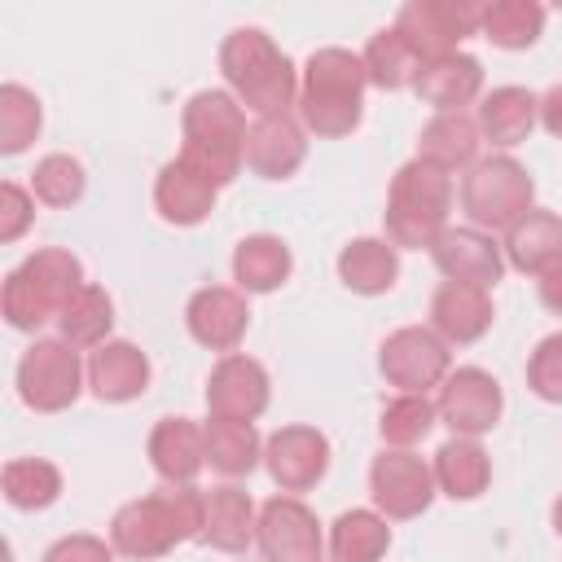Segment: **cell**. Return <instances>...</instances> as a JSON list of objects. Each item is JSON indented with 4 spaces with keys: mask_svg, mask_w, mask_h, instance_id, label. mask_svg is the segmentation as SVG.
Listing matches in <instances>:
<instances>
[{
    "mask_svg": "<svg viewBox=\"0 0 562 562\" xmlns=\"http://www.w3.org/2000/svg\"><path fill=\"white\" fill-rule=\"evenodd\" d=\"M202 509H206V492H198L193 483H167L140 501H127L114 522H110V544L123 558L149 562L171 553L184 540L202 536Z\"/></svg>",
    "mask_w": 562,
    "mask_h": 562,
    "instance_id": "1",
    "label": "cell"
},
{
    "mask_svg": "<svg viewBox=\"0 0 562 562\" xmlns=\"http://www.w3.org/2000/svg\"><path fill=\"white\" fill-rule=\"evenodd\" d=\"M220 70H224L237 105L255 110L259 119H277L290 105H299V79H294L290 57L259 26H237L224 40Z\"/></svg>",
    "mask_w": 562,
    "mask_h": 562,
    "instance_id": "2",
    "label": "cell"
},
{
    "mask_svg": "<svg viewBox=\"0 0 562 562\" xmlns=\"http://www.w3.org/2000/svg\"><path fill=\"white\" fill-rule=\"evenodd\" d=\"M364 57L347 48H316L299 83V119L316 136H347L364 114Z\"/></svg>",
    "mask_w": 562,
    "mask_h": 562,
    "instance_id": "3",
    "label": "cell"
},
{
    "mask_svg": "<svg viewBox=\"0 0 562 562\" xmlns=\"http://www.w3.org/2000/svg\"><path fill=\"white\" fill-rule=\"evenodd\" d=\"M180 158L206 176L215 189H224L241 162H246V114L233 92L206 88L193 92L184 105V149Z\"/></svg>",
    "mask_w": 562,
    "mask_h": 562,
    "instance_id": "4",
    "label": "cell"
},
{
    "mask_svg": "<svg viewBox=\"0 0 562 562\" xmlns=\"http://www.w3.org/2000/svg\"><path fill=\"white\" fill-rule=\"evenodd\" d=\"M83 263L61 250V246H48V250H35L26 255L9 277H4V321L22 334H35L44 321H57L61 307L83 290Z\"/></svg>",
    "mask_w": 562,
    "mask_h": 562,
    "instance_id": "5",
    "label": "cell"
},
{
    "mask_svg": "<svg viewBox=\"0 0 562 562\" xmlns=\"http://www.w3.org/2000/svg\"><path fill=\"white\" fill-rule=\"evenodd\" d=\"M452 211V176L426 158H413L395 171L386 193V241L408 250H430L435 237L448 228Z\"/></svg>",
    "mask_w": 562,
    "mask_h": 562,
    "instance_id": "6",
    "label": "cell"
},
{
    "mask_svg": "<svg viewBox=\"0 0 562 562\" xmlns=\"http://www.w3.org/2000/svg\"><path fill=\"white\" fill-rule=\"evenodd\" d=\"M531 171L514 158H483L461 180V206L474 228H514L531 211Z\"/></svg>",
    "mask_w": 562,
    "mask_h": 562,
    "instance_id": "7",
    "label": "cell"
},
{
    "mask_svg": "<svg viewBox=\"0 0 562 562\" xmlns=\"http://www.w3.org/2000/svg\"><path fill=\"white\" fill-rule=\"evenodd\" d=\"M83 364L66 338H35L18 360V395L35 413H61L79 400Z\"/></svg>",
    "mask_w": 562,
    "mask_h": 562,
    "instance_id": "8",
    "label": "cell"
},
{
    "mask_svg": "<svg viewBox=\"0 0 562 562\" xmlns=\"http://www.w3.org/2000/svg\"><path fill=\"white\" fill-rule=\"evenodd\" d=\"M452 356H448V342L426 329V325H404L395 329L386 342H382V356H378V369L391 386H400L404 395H426L430 386H443V378L452 373L448 369Z\"/></svg>",
    "mask_w": 562,
    "mask_h": 562,
    "instance_id": "9",
    "label": "cell"
},
{
    "mask_svg": "<svg viewBox=\"0 0 562 562\" xmlns=\"http://www.w3.org/2000/svg\"><path fill=\"white\" fill-rule=\"evenodd\" d=\"M479 22H483V9L465 0H408L395 18V31L408 35L422 61H435L443 53H457V44L479 31Z\"/></svg>",
    "mask_w": 562,
    "mask_h": 562,
    "instance_id": "10",
    "label": "cell"
},
{
    "mask_svg": "<svg viewBox=\"0 0 562 562\" xmlns=\"http://www.w3.org/2000/svg\"><path fill=\"white\" fill-rule=\"evenodd\" d=\"M501 408H505L501 382L492 373H483V369H457V373H448L443 386H439V400H435L439 422L452 435H461V439L487 435L501 422Z\"/></svg>",
    "mask_w": 562,
    "mask_h": 562,
    "instance_id": "11",
    "label": "cell"
},
{
    "mask_svg": "<svg viewBox=\"0 0 562 562\" xmlns=\"http://www.w3.org/2000/svg\"><path fill=\"white\" fill-rule=\"evenodd\" d=\"M369 492L386 518H417L435 501V470L422 457H413L408 448H391V452L373 457Z\"/></svg>",
    "mask_w": 562,
    "mask_h": 562,
    "instance_id": "12",
    "label": "cell"
},
{
    "mask_svg": "<svg viewBox=\"0 0 562 562\" xmlns=\"http://www.w3.org/2000/svg\"><path fill=\"white\" fill-rule=\"evenodd\" d=\"M263 562H321V522L294 496H272L255 527Z\"/></svg>",
    "mask_w": 562,
    "mask_h": 562,
    "instance_id": "13",
    "label": "cell"
},
{
    "mask_svg": "<svg viewBox=\"0 0 562 562\" xmlns=\"http://www.w3.org/2000/svg\"><path fill=\"white\" fill-rule=\"evenodd\" d=\"M206 408L224 422H255L268 408V369L241 351H228L206 378Z\"/></svg>",
    "mask_w": 562,
    "mask_h": 562,
    "instance_id": "14",
    "label": "cell"
},
{
    "mask_svg": "<svg viewBox=\"0 0 562 562\" xmlns=\"http://www.w3.org/2000/svg\"><path fill=\"white\" fill-rule=\"evenodd\" d=\"M263 461L281 492H307L329 470V439L316 426H281L277 435H268Z\"/></svg>",
    "mask_w": 562,
    "mask_h": 562,
    "instance_id": "15",
    "label": "cell"
},
{
    "mask_svg": "<svg viewBox=\"0 0 562 562\" xmlns=\"http://www.w3.org/2000/svg\"><path fill=\"white\" fill-rule=\"evenodd\" d=\"M435 255V268L448 277V281H461V285H479V290H492L505 272V255L501 246L479 233V228H443L430 246Z\"/></svg>",
    "mask_w": 562,
    "mask_h": 562,
    "instance_id": "16",
    "label": "cell"
},
{
    "mask_svg": "<svg viewBox=\"0 0 562 562\" xmlns=\"http://www.w3.org/2000/svg\"><path fill=\"white\" fill-rule=\"evenodd\" d=\"M184 321H189V334H193L202 347L228 356V351L246 338L250 307H246V299H241L237 290H228V285H206V290H198V294L189 299Z\"/></svg>",
    "mask_w": 562,
    "mask_h": 562,
    "instance_id": "17",
    "label": "cell"
},
{
    "mask_svg": "<svg viewBox=\"0 0 562 562\" xmlns=\"http://www.w3.org/2000/svg\"><path fill=\"white\" fill-rule=\"evenodd\" d=\"M88 386L101 404H127L149 386V356L136 342H101L88 356Z\"/></svg>",
    "mask_w": 562,
    "mask_h": 562,
    "instance_id": "18",
    "label": "cell"
},
{
    "mask_svg": "<svg viewBox=\"0 0 562 562\" xmlns=\"http://www.w3.org/2000/svg\"><path fill=\"white\" fill-rule=\"evenodd\" d=\"M492 299L479 285H461V281H443L430 299V329L443 342H479L492 329Z\"/></svg>",
    "mask_w": 562,
    "mask_h": 562,
    "instance_id": "19",
    "label": "cell"
},
{
    "mask_svg": "<svg viewBox=\"0 0 562 562\" xmlns=\"http://www.w3.org/2000/svg\"><path fill=\"white\" fill-rule=\"evenodd\" d=\"M307 158V140H303V127L290 119V114H277V119H259L250 132H246V167L263 180H285L303 167Z\"/></svg>",
    "mask_w": 562,
    "mask_h": 562,
    "instance_id": "20",
    "label": "cell"
},
{
    "mask_svg": "<svg viewBox=\"0 0 562 562\" xmlns=\"http://www.w3.org/2000/svg\"><path fill=\"white\" fill-rule=\"evenodd\" d=\"M149 465L158 470V479L167 483H193L198 470L206 465V435L198 422L189 417H162L149 430Z\"/></svg>",
    "mask_w": 562,
    "mask_h": 562,
    "instance_id": "21",
    "label": "cell"
},
{
    "mask_svg": "<svg viewBox=\"0 0 562 562\" xmlns=\"http://www.w3.org/2000/svg\"><path fill=\"white\" fill-rule=\"evenodd\" d=\"M215 193L220 189L206 176H198L184 158H171L158 171V180H154V206H158V215L167 224H180V228L202 224L215 211Z\"/></svg>",
    "mask_w": 562,
    "mask_h": 562,
    "instance_id": "22",
    "label": "cell"
},
{
    "mask_svg": "<svg viewBox=\"0 0 562 562\" xmlns=\"http://www.w3.org/2000/svg\"><path fill=\"white\" fill-rule=\"evenodd\" d=\"M479 88H483V66L470 53H443V57L426 61L413 83V92L426 105H435L439 114H457L461 105H470L479 97Z\"/></svg>",
    "mask_w": 562,
    "mask_h": 562,
    "instance_id": "23",
    "label": "cell"
},
{
    "mask_svg": "<svg viewBox=\"0 0 562 562\" xmlns=\"http://www.w3.org/2000/svg\"><path fill=\"white\" fill-rule=\"evenodd\" d=\"M259 518L255 505L241 487H211L206 492V509H202V544L220 549V553H241L255 536Z\"/></svg>",
    "mask_w": 562,
    "mask_h": 562,
    "instance_id": "24",
    "label": "cell"
},
{
    "mask_svg": "<svg viewBox=\"0 0 562 562\" xmlns=\"http://www.w3.org/2000/svg\"><path fill=\"white\" fill-rule=\"evenodd\" d=\"M505 259L518 272H549L553 263H562V215L553 211H527L509 233H505Z\"/></svg>",
    "mask_w": 562,
    "mask_h": 562,
    "instance_id": "25",
    "label": "cell"
},
{
    "mask_svg": "<svg viewBox=\"0 0 562 562\" xmlns=\"http://www.w3.org/2000/svg\"><path fill=\"white\" fill-rule=\"evenodd\" d=\"M540 119V101L527 88H492L479 105V132L492 145H522Z\"/></svg>",
    "mask_w": 562,
    "mask_h": 562,
    "instance_id": "26",
    "label": "cell"
},
{
    "mask_svg": "<svg viewBox=\"0 0 562 562\" xmlns=\"http://www.w3.org/2000/svg\"><path fill=\"white\" fill-rule=\"evenodd\" d=\"M338 277L356 294H386L395 285V277H400L395 246L382 241V237H356L338 255Z\"/></svg>",
    "mask_w": 562,
    "mask_h": 562,
    "instance_id": "27",
    "label": "cell"
},
{
    "mask_svg": "<svg viewBox=\"0 0 562 562\" xmlns=\"http://www.w3.org/2000/svg\"><path fill=\"white\" fill-rule=\"evenodd\" d=\"M290 268H294L290 246H285L281 237H272V233H255V237L237 241V250H233V277H237V285L250 290V294L277 290V285L290 277Z\"/></svg>",
    "mask_w": 562,
    "mask_h": 562,
    "instance_id": "28",
    "label": "cell"
},
{
    "mask_svg": "<svg viewBox=\"0 0 562 562\" xmlns=\"http://www.w3.org/2000/svg\"><path fill=\"white\" fill-rule=\"evenodd\" d=\"M435 483L452 496V501H474L487 492L492 483V461L487 452L474 443V439H448L439 452H435Z\"/></svg>",
    "mask_w": 562,
    "mask_h": 562,
    "instance_id": "29",
    "label": "cell"
},
{
    "mask_svg": "<svg viewBox=\"0 0 562 562\" xmlns=\"http://www.w3.org/2000/svg\"><path fill=\"white\" fill-rule=\"evenodd\" d=\"M479 154V119H470L465 110L457 114H439L422 127V140H417V158L452 171V167H470Z\"/></svg>",
    "mask_w": 562,
    "mask_h": 562,
    "instance_id": "30",
    "label": "cell"
},
{
    "mask_svg": "<svg viewBox=\"0 0 562 562\" xmlns=\"http://www.w3.org/2000/svg\"><path fill=\"white\" fill-rule=\"evenodd\" d=\"M422 53L408 44V35L404 31H378L373 40H369V48H364V75H369V83H378V88H386V92H400V88H413L417 83V75H422Z\"/></svg>",
    "mask_w": 562,
    "mask_h": 562,
    "instance_id": "31",
    "label": "cell"
},
{
    "mask_svg": "<svg viewBox=\"0 0 562 562\" xmlns=\"http://www.w3.org/2000/svg\"><path fill=\"white\" fill-rule=\"evenodd\" d=\"M386 549H391V527L373 509H347L329 527L334 562H382Z\"/></svg>",
    "mask_w": 562,
    "mask_h": 562,
    "instance_id": "32",
    "label": "cell"
},
{
    "mask_svg": "<svg viewBox=\"0 0 562 562\" xmlns=\"http://www.w3.org/2000/svg\"><path fill=\"white\" fill-rule=\"evenodd\" d=\"M206 435V465L228 474V479H241L259 465V430L255 422H224V417H211L202 426Z\"/></svg>",
    "mask_w": 562,
    "mask_h": 562,
    "instance_id": "33",
    "label": "cell"
},
{
    "mask_svg": "<svg viewBox=\"0 0 562 562\" xmlns=\"http://www.w3.org/2000/svg\"><path fill=\"white\" fill-rule=\"evenodd\" d=\"M4 501L13 509H48L61 496V470L44 457H13L0 474Z\"/></svg>",
    "mask_w": 562,
    "mask_h": 562,
    "instance_id": "34",
    "label": "cell"
},
{
    "mask_svg": "<svg viewBox=\"0 0 562 562\" xmlns=\"http://www.w3.org/2000/svg\"><path fill=\"white\" fill-rule=\"evenodd\" d=\"M110 325H114V303H110V294L101 285H83L61 307V316H57V329H61V338L70 347H101V342H110L105 338Z\"/></svg>",
    "mask_w": 562,
    "mask_h": 562,
    "instance_id": "35",
    "label": "cell"
},
{
    "mask_svg": "<svg viewBox=\"0 0 562 562\" xmlns=\"http://www.w3.org/2000/svg\"><path fill=\"white\" fill-rule=\"evenodd\" d=\"M479 26L496 48H531L544 31V9L536 0H496L483 9Z\"/></svg>",
    "mask_w": 562,
    "mask_h": 562,
    "instance_id": "36",
    "label": "cell"
},
{
    "mask_svg": "<svg viewBox=\"0 0 562 562\" xmlns=\"http://www.w3.org/2000/svg\"><path fill=\"white\" fill-rule=\"evenodd\" d=\"M44 114L35 92H26L22 83H4L0 88V154H22L35 132H40Z\"/></svg>",
    "mask_w": 562,
    "mask_h": 562,
    "instance_id": "37",
    "label": "cell"
},
{
    "mask_svg": "<svg viewBox=\"0 0 562 562\" xmlns=\"http://www.w3.org/2000/svg\"><path fill=\"white\" fill-rule=\"evenodd\" d=\"M83 184H88V176L70 154H48L31 171V189L44 206H75L83 198Z\"/></svg>",
    "mask_w": 562,
    "mask_h": 562,
    "instance_id": "38",
    "label": "cell"
},
{
    "mask_svg": "<svg viewBox=\"0 0 562 562\" xmlns=\"http://www.w3.org/2000/svg\"><path fill=\"white\" fill-rule=\"evenodd\" d=\"M435 417H439V413H435V404H430L426 395H400V400H391V404L382 408L378 430H382V439H386L391 448H413L417 439L430 435Z\"/></svg>",
    "mask_w": 562,
    "mask_h": 562,
    "instance_id": "39",
    "label": "cell"
},
{
    "mask_svg": "<svg viewBox=\"0 0 562 562\" xmlns=\"http://www.w3.org/2000/svg\"><path fill=\"white\" fill-rule=\"evenodd\" d=\"M527 386L540 400L562 404V334H549L536 342V351L527 360Z\"/></svg>",
    "mask_w": 562,
    "mask_h": 562,
    "instance_id": "40",
    "label": "cell"
},
{
    "mask_svg": "<svg viewBox=\"0 0 562 562\" xmlns=\"http://www.w3.org/2000/svg\"><path fill=\"white\" fill-rule=\"evenodd\" d=\"M31 220H35L31 193H26L22 184L4 180V184H0V241H18V237L31 228Z\"/></svg>",
    "mask_w": 562,
    "mask_h": 562,
    "instance_id": "41",
    "label": "cell"
},
{
    "mask_svg": "<svg viewBox=\"0 0 562 562\" xmlns=\"http://www.w3.org/2000/svg\"><path fill=\"white\" fill-rule=\"evenodd\" d=\"M44 562H114V544L97 536H61L57 544H48Z\"/></svg>",
    "mask_w": 562,
    "mask_h": 562,
    "instance_id": "42",
    "label": "cell"
},
{
    "mask_svg": "<svg viewBox=\"0 0 562 562\" xmlns=\"http://www.w3.org/2000/svg\"><path fill=\"white\" fill-rule=\"evenodd\" d=\"M540 123H544L549 136L562 140V83H553V88L540 97Z\"/></svg>",
    "mask_w": 562,
    "mask_h": 562,
    "instance_id": "43",
    "label": "cell"
},
{
    "mask_svg": "<svg viewBox=\"0 0 562 562\" xmlns=\"http://www.w3.org/2000/svg\"><path fill=\"white\" fill-rule=\"evenodd\" d=\"M540 303L562 316V263H553V268L540 277Z\"/></svg>",
    "mask_w": 562,
    "mask_h": 562,
    "instance_id": "44",
    "label": "cell"
},
{
    "mask_svg": "<svg viewBox=\"0 0 562 562\" xmlns=\"http://www.w3.org/2000/svg\"><path fill=\"white\" fill-rule=\"evenodd\" d=\"M553 531H558V536H562V496H558V501H553Z\"/></svg>",
    "mask_w": 562,
    "mask_h": 562,
    "instance_id": "45",
    "label": "cell"
}]
</instances>
